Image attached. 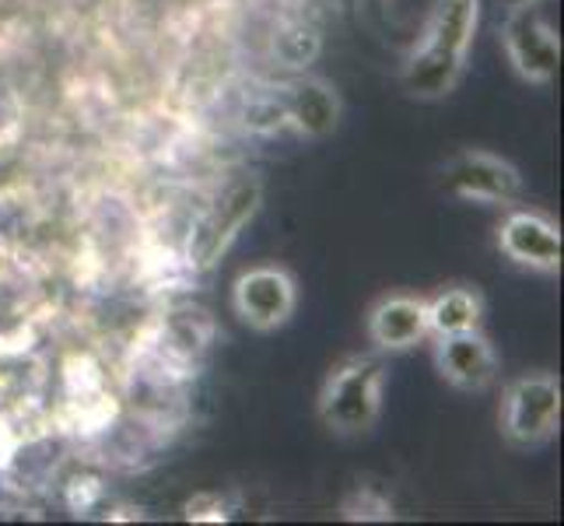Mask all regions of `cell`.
I'll return each mask as SVG.
<instances>
[{
    "label": "cell",
    "mask_w": 564,
    "mask_h": 526,
    "mask_svg": "<svg viewBox=\"0 0 564 526\" xmlns=\"http://www.w3.org/2000/svg\"><path fill=\"white\" fill-rule=\"evenodd\" d=\"M382 389H386V365L379 358H344L319 389L316 411L319 421L337 436H361L376 428L382 415Z\"/></svg>",
    "instance_id": "7a4b0ae2"
},
{
    "label": "cell",
    "mask_w": 564,
    "mask_h": 526,
    "mask_svg": "<svg viewBox=\"0 0 564 526\" xmlns=\"http://www.w3.org/2000/svg\"><path fill=\"white\" fill-rule=\"evenodd\" d=\"M427 305V334L445 337V334H463V330H477L484 323V296L477 288H445L438 296L424 299Z\"/></svg>",
    "instance_id": "7c38bea8"
},
{
    "label": "cell",
    "mask_w": 564,
    "mask_h": 526,
    "mask_svg": "<svg viewBox=\"0 0 564 526\" xmlns=\"http://www.w3.org/2000/svg\"><path fill=\"white\" fill-rule=\"evenodd\" d=\"M561 428V383L551 373H527L501 394L498 432L512 450H540Z\"/></svg>",
    "instance_id": "3957f363"
},
{
    "label": "cell",
    "mask_w": 564,
    "mask_h": 526,
    "mask_svg": "<svg viewBox=\"0 0 564 526\" xmlns=\"http://www.w3.org/2000/svg\"><path fill=\"white\" fill-rule=\"evenodd\" d=\"M435 341V368L438 376L459 394H484L498 379V351L484 330H463V334H445Z\"/></svg>",
    "instance_id": "ba28073f"
},
{
    "label": "cell",
    "mask_w": 564,
    "mask_h": 526,
    "mask_svg": "<svg viewBox=\"0 0 564 526\" xmlns=\"http://www.w3.org/2000/svg\"><path fill=\"white\" fill-rule=\"evenodd\" d=\"M231 513H228V505L218 492H204L197 498H189L186 502V519L189 523H225Z\"/></svg>",
    "instance_id": "4fadbf2b"
},
{
    "label": "cell",
    "mask_w": 564,
    "mask_h": 526,
    "mask_svg": "<svg viewBox=\"0 0 564 526\" xmlns=\"http://www.w3.org/2000/svg\"><path fill=\"white\" fill-rule=\"evenodd\" d=\"M231 309L236 316L257 330V334H274L299 309V281L281 264H257L242 270L231 285Z\"/></svg>",
    "instance_id": "5b68a950"
},
{
    "label": "cell",
    "mask_w": 564,
    "mask_h": 526,
    "mask_svg": "<svg viewBox=\"0 0 564 526\" xmlns=\"http://www.w3.org/2000/svg\"><path fill=\"white\" fill-rule=\"evenodd\" d=\"M368 341H372L379 351H411L421 341H427V305L421 296H406V291H389L382 296L372 309H368Z\"/></svg>",
    "instance_id": "30bf717a"
},
{
    "label": "cell",
    "mask_w": 564,
    "mask_h": 526,
    "mask_svg": "<svg viewBox=\"0 0 564 526\" xmlns=\"http://www.w3.org/2000/svg\"><path fill=\"white\" fill-rule=\"evenodd\" d=\"M505 56H509L512 71L530 85H551L561 67V39L543 22L536 4L512 8L509 22H505Z\"/></svg>",
    "instance_id": "8992f818"
},
{
    "label": "cell",
    "mask_w": 564,
    "mask_h": 526,
    "mask_svg": "<svg viewBox=\"0 0 564 526\" xmlns=\"http://www.w3.org/2000/svg\"><path fill=\"white\" fill-rule=\"evenodd\" d=\"M263 204V180L260 175H246V180L231 183L218 201L210 204V211L200 218V225L193 228L186 257L197 270H207L218 264L231 243L239 239V232L246 222H252V214Z\"/></svg>",
    "instance_id": "277c9868"
},
{
    "label": "cell",
    "mask_w": 564,
    "mask_h": 526,
    "mask_svg": "<svg viewBox=\"0 0 564 526\" xmlns=\"http://www.w3.org/2000/svg\"><path fill=\"white\" fill-rule=\"evenodd\" d=\"M477 22L480 0H442L417 46L400 67V88L417 103L445 99L466 74Z\"/></svg>",
    "instance_id": "6da1fadb"
},
{
    "label": "cell",
    "mask_w": 564,
    "mask_h": 526,
    "mask_svg": "<svg viewBox=\"0 0 564 526\" xmlns=\"http://www.w3.org/2000/svg\"><path fill=\"white\" fill-rule=\"evenodd\" d=\"M498 249L516 267L536 270V275H557L561 270V228L540 211H509L498 225Z\"/></svg>",
    "instance_id": "9c48e42d"
},
{
    "label": "cell",
    "mask_w": 564,
    "mask_h": 526,
    "mask_svg": "<svg viewBox=\"0 0 564 526\" xmlns=\"http://www.w3.org/2000/svg\"><path fill=\"white\" fill-rule=\"evenodd\" d=\"M445 190L459 201H474V204H512L522 193V175L519 169L491 151H459L445 162L442 175Z\"/></svg>",
    "instance_id": "52a82bcc"
},
{
    "label": "cell",
    "mask_w": 564,
    "mask_h": 526,
    "mask_svg": "<svg viewBox=\"0 0 564 526\" xmlns=\"http://www.w3.org/2000/svg\"><path fill=\"white\" fill-rule=\"evenodd\" d=\"M284 116L302 138H326L340 120V95L323 77H302L288 95Z\"/></svg>",
    "instance_id": "8fae6325"
}]
</instances>
